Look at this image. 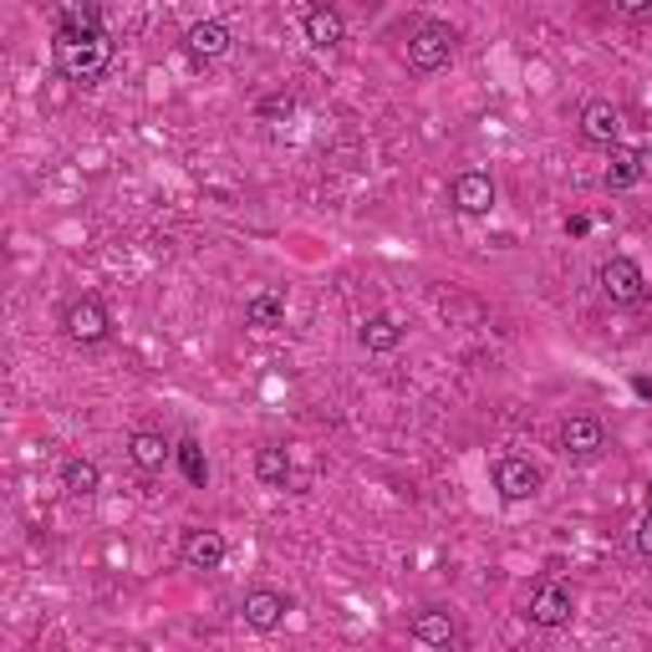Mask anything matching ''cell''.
<instances>
[{
    "label": "cell",
    "instance_id": "cell-23",
    "mask_svg": "<svg viewBox=\"0 0 652 652\" xmlns=\"http://www.w3.org/2000/svg\"><path fill=\"white\" fill-rule=\"evenodd\" d=\"M255 113H260V117H291V113H296V98H291V92H276V98H266Z\"/></svg>",
    "mask_w": 652,
    "mask_h": 652
},
{
    "label": "cell",
    "instance_id": "cell-15",
    "mask_svg": "<svg viewBox=\"0 0 652 652\" xmlns=\"http://www.w3.org/2000/svg\"><path fill=\"white\" fill-rule=\"evenodd\" d=\"M245 327H255V332H276V327H285V291H276V285L251 291V296H245Z\"/></svg>",
    "mask_w": 652,
    "mask_h": 652
},
{
    "label": "cell",
    "instance_id": "cell-13",
    "mask_svg": "<svg viewBox=\"0 0 652 652\" xmlns=\"http://www.w3.org/2000/svg\"><path fill=\"white\" fill-rule=\"evenodd\" d=\"M408 637H413L419 648H453V642H459V622H453L444 606H423L419 617L408 622Z\"/></svg>",
    "mask_w": 652,
    "mask_h": 652
},
{
    "label": "cell",
    "instance_id": "cell-3",
    "mask_svg": "<svg viewBox=\"0 0 652 652\" xmlns=\"http://www.w3.org/2000/svg\"><path fill=\"white\" fill-rule=\"evenodd\" d=\"M459 51V31L449 21H423L419 31L408 36V67L413 72H444Z\"/></svg>",
    "mask_w": 652,
    "mask_h": 652
},
{
    "label": "cell",
    "instance_id": "cell-9",
    "mask_svg": "<svg viewBox=\"0 0 652 652\" xmlns=\"http://www.w3.org/2000/svg\"><path fill=\"white\" fill-rule=\"evenodd\" d=\"M285 612H291V597L270 591V586H255V591H245V602H240V617H245L251 632H276L285 622Z\"/></svg>",
    "mask_w": 652,
    "mask_h": 652
},
{
    "label": "cell",
    "instance_id": "cell-18",
    "mask_svg": "<svg viewBox=\"0 0 652 652\" xmlns=\"http://www.w3.org/2000/svg\"><path fill=\"white\" fill-rule=\"evenodd\" d=\"M62 489H67L72 500H92L102 489V469L92 464V459H77V453H72V459H62Z\"/></svg>",
    "mask_w": 652,
    "mask_h": 652
},
{
    "label": "cell",
    "instance_id": "cell-11",
    "mask_svg": "<svg viewBox=\"0 0 652 652\" xmlns=\"http://www.w3.org/2000/svg\"><path fill=\"white\" fill-rule=\"evenodd\" d=\"M225 536L219 530H184V540H179V561H184L189 571H219L225 566Z\"/></svg>",
    "mask_w": 652,
    "mask_h": 652
},
{
    "label": "cell",
    "instance_id": "cell-21",
    "mask_svg": "<svg viewBox=\"0 0 652 652\" xmlns=\"http://www.w3.org/2000/svg\"><path fill=\"white\" fill-rule=\"evenodd\" d=\"M98 26H102L98 0H62V11H56V31H98Z\"/></svg>",
    "mask_w": 652,
    "mask_h": 652
},
{
    "label": "cell",
    "instance_id": "cell-16",
    "mask_svg": "<svg viewBox=\"0 0 652 652\" xmlns=\"http://www.w3.org/2000/svg\"><path fill=\"white\" fill-rule=\"evenodd\" d=\"M642 174H648V153H642V149H622V143H612V164H606L602 184L612 189V194H622V189L642 184Z\"/></svg>",
    "mask_w": 652,
    "mask_h": 652
},
{
    "label": "cell",
    "instance_id": "cell-4",
    "mask_svg": "<svg viewBox=\"0 0 652 652\" xmlns=\"http://www.w3.org/2000/svg\"><path fill=\"white\" fill-rule=\"evenodd\" d=\"M597 281H602V296L612 306H642L648 302V276H642V266H637L632 255H612V260H602Z\"/></svg>",
    "mask_w": 652,
    "mask_h": 652
},
{
    "label": "cell",
    "instance_id": "cell-17",
    "mask_svg": "<svg viewBox=\"0 0 652 652\" xmlns=\"http://www.w3.org/2000/svg\"><path fill=\"white\" fill-rule=\"evenodd\" d=\"M174 449H179V444H168V438L153 434V429H138V434H128V459H133L143 474H158V469L174 459Z\"/></svg>",
    "mask_w": 652,
    "mask_h": 652
},
{
    "label": "cell",
    "instance_id": "cell-24",
    "mask_svg": "<svg viewBox=\"0 0 652 652\" xmlns=\"http://www.w3.org/2000/svg\"><path fill=\"white\" fill-rule=\"evenodd\" d=\"M632 546H637V555H648V561H652V510H648V515H642V520H637Z\"/></svg>",
    "mask_w": 652,
    "mask_h": 652
},
{
    "label": "cell",
    "instance_id": "cell-14",
    "mask_svg": "<svg viewBox=\"0 0 652 652\" xmlns=\"http://www.w3.org/2000/svg\"><path fill=\"white\" fill-rule=\"evenodd\" d=\"M230 47H234V36H230L225 21H194V26L184 31V51L194 56V62H219Z\"/></svg>",
    "mask_w": 652,
    "mask_h": 652
},
{
    "label": "cell",
    "instance_id": "cell-22",
    "mask_svg": "<svg viewBox=\"0 0 652 652\" xmlns=\"http://www.w3.org/2000/svg\"><path fill=\"white\" fill-rule=\"evenodd\" d=\"M174 459H179V469H184V480H189L194 489L209 485V464H204L200 438H179V449H174Z\"/></svg>",
    "mask_w": 652,
    "mask_h": 652
},
{
    "label": "cell",
    "instance_id": "cell-25",
    "mask_svg": "<svg viewBox=\"0 0 652 652\" xmlns=\"http://www.w3.org/2000/svg\"><path fill=\"white\" fill-rule=\"evenodd\" d=\"M612 5H617L627 21H648L652 16V0H612Z\"/></svg>",
    "mask_w": 652,
    "mask_h": 652
},
{
    "label": "cell",
    "instance_id": "cell-8",
    "mask_svg": "<svg viewBox=\"0 0 652 652\" xmlns=\"http://www.w3.org/2000/svg\"><path fill=\"white\" fill-rule=\"evenodd\" d=\"M571 612H576V597L561 581H540L530 591V602H525V617L536 622V627H566Z\"/></svg>",
    "mask_w": 652,
    "mask_h": 652
},
{
    "label": "cell",
    "instance_id": "cell-7",
    "mask_svg": "<svg viewBox=\"0 0 652 652\" xmlns=\"http://www.w3.org/2000/svg\"><path fill=\"white\" fill-rule=\"evenodd\" d=\"M495 200H500V189H495V179H489V174H480V168H464V174L449 184V204L459 209V215H469V219L489 215V209H495Z\"/></svg>",
    "mask_w": 652,
    "mask_h": 652
},
{
    "label": "cell",
    "instance_id": "cell-26",
    "mask_svg": "<svg viewBox=\"0 0 652 652\" xmlns=\"http://www.w3.org/2000/svg\"><path fill=\"white\" fill-rule=\"evenodd\" d=\"M642 500H648V510H652V480H648V489H642Z\"/></svg>",
    "mask_w": 652,
    "mask_h": 652
},
{
    "label": "cell",
    "instance_id": "cell-5",
    "mask_svg": "<svg viewBox=\"0 0 652 652\" xmlns=\"http://www.w3.org/2000/svg\"><path fill=\"white\" fill-rule=\"evenodd\" d=\"M555 444H561V453H566V459H576V464H591V459H602V453H606V423L591 419V413H571V419L561 423Z\"/></svg>",
    "mask_w": 652,
    "mask_h": 652
},
{
    "label": "cell",
    "instance_id": "cell-6",
    "mask_svg": "<svg viewBox=\"0 0 652 652\" xmlns=\"http://www.w3.org/2000/svg\"><path fill=\"white\" fill-rule=\"evenodd\" d=\"M540 485H546V469H540V464L520 459V453H504V459H495V489H500V500H510V504L536 500Z\"/></svg>",
    "mask_w": 652,
    "mask_h": 652
},
{
    "label": "cell",
    "instance_id": "cell-1",
    "mask_svg": "<svg viewBox=\"0 0 652 652\" xmlns=\"http://www.w3.org/2000/svg\"><path fill=\"white\" fill-rule=\"evenodd\" d=\"M107 62H113L107 26H98V31H56V72L67 82H98Z\"/></svg>",
    "mask_w": 652,
    "mask_h": 652
},
{
    "label": "cell",
    "instance_id": "cell-2",
    "mask_svg": "<svg viewBox=\"0 0 652 652\" xmlns=\"http://www.w3.org/2000/svg\"><path fill=\"white\" fill-rule=\"evenodd\" d=\"M56 321H62L67 342H77V347H102V342L113 336V317H107V306H102L98 296H72V302H62Z\"/></svg>",
    "mask_w": 652,
    "mask_h": 652
},
{
    "label": "cell",
    "instance_id": "cell-12",
    "mask_svg": "<svg viewBox=\"0 0 652 652\" xmlns=\"http://www.w3.org/2000/svg\"><path fill=\"white\" fill-rule=\"evenodd\" d=\"M581 138L586 143H602V149H612L622 138V107L606 98H591L581 107Z\"/></svg>",
    "mask_w": 652,
    "mask_h": 652
},
{
    "label": "cell",
    "instance_id": "cell-19",
    "mask_svg": "<svg viewBox=\"0 0 652 652\" xmlns=\"http://www.w3.org/2000/svg\"><path fill=\"white\" fill-rule=\"evenodd\" d=\"M357 342L368 351H398L402 347V321L387 317V311H378V317H368L362 327H357Z\"/></svg>",
    "mask_w": 652,
    "mask_h": 652
},
{
    "label": "cell",
    "instance_id": "cell-20",
    "mask_svg": "<svg viewBox=\"0 0 652 652\" xmlns=\"http://www.w3.org/2000/svg\"><path fill=\"white\" fill-rule=\"evenodd\" d=\"M255 480L266 489H285L291 485V453H285L281 444H260V449H255Z\"/></svg>",
    "mask_w": 652,
    "mask_h": 652
},
{
    "label": "cell",
    "instance_id": "cell-10",
    "mask_svg": "<svg viewBox=\"0 0 652 652\" xmlns=\"http://www.w3.org/2000/svg\"><path fill=\"white\" fill-rule=\"evenodd\" d=\"M302 31H306V41H311L317 51H332V47L347 41V21H342V11H336L332 0H317V5H306Z\"/></svg>",
    "mask_w": 652,
    "mask_h": 652
}]
</instances>
